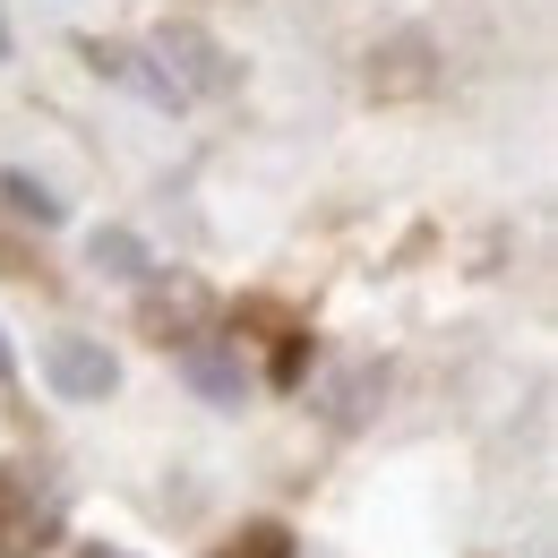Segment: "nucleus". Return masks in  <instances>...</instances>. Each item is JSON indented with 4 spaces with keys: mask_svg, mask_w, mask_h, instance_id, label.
I'll list each match as a JSON object with an SVG mask.
<instances>
[{
    "mask_svg": "<svg viewBox=\"0 0 558 558\" xmlns=\"http://www.w3.org/2000/svg\"><path fill=\"white\" fill-rule=\"evenodd\" d=\"M77 558H138V550H77Z\"/></svg>",
    "mask_w": 558,
    "mask_h": 558,
    "instance_id": "6e6552de",
    "label": "nucleus"
},
{
    "mask_svg": "<svg viewBox=\"0 0 558 558\" xmlns=\"http://www.w3.org/2000/svg\"><path fill=\"white\" fill-rule=\"evenodd\" d=\"M9 369H17V352H9V336H0V378H9Z\"/></svg>",
    "mask_w": 558,
    "mask_h": 558,
    "instance_id": "0eeeda50",
    "label": "nucleus"
},
{
    "mask_svg": "<svg viewBox=\"0 0 558 558\" xmlns=\"http://www.w3.org/2000/svg\"><path fill=\"white\" fill-rule=\"evenodd\" d=\"M9 52H17V44H9V17H0V61H9Z\"/></svg>",
    "mask_w": 558,
    "mask_h": 558,
    "instance_id": "1a4fd4ad",
    "label": "nucleus"
},
{
    "mask_svg": "<svg viewBox=\"0 0 558 558\" xmlns=\"http://www.w3.org/2000/svg\"><path fill=\"white\" fill-rule=\"evenodd\" d=\"M86 258H95V276H121V283H155V258H146L138 232H121V223H104L95 241H86Z\"/></svg>",
    "mask_w": 558,
    "mask_h": 558,
    "instance_id": "39448f33",
    "label": "nucleus"
},
{
    "mask_svg": "<svg viewBox=\"0 0 558 558\" xmlns=\"http://www.w3.org/2000/svg\"><path fill=\"white\" fill-rule=\"evenodd\" d=\"M146 52L163 61V77H172L181 95H215V86H232V61L215 52V44L198 35V26H163V35L146 44Z\"/></svg>",
    "mask_w": 558,
    "mask_h": 558,
    "instance_id": "f03ea898",
    "label": "nucleus"
},
{
    "mask_svg": "<svg viewBox=\"0 0 558 558\" xmlns=\"http://www.w3.org/2000/svg\"><path fill=\"white\" fill-rule=\"evenodd\" d=\"M44 387L61 404H104L121 387V361H112V344H95V336H52L44 344Z\"/></svg>",
    "mask_w": 558,
    "mask_h": 558,
    "instance_id": "f257e3e1",
    "label": "nucleus"
},
{
    "mask_svg": "<svg viewBox=\"0 0 558 558\" xmlns=\"http://www.w3.org/2000/svg\"><path fill=\"white\" fill-rule=\"evenodd\" d=\"M86 70L112 77V86H130V95L155 104V112H181V104H190V95L163 77V61H155V52H130V44H86Z\"/></svg>",
    "mask_w": 558,
    "mask_h": 558,
    "instance_id": "7ed1b4c3",
    "label": "nucleus"
},
{
    "mask_svg": "<svg viewBox=\"0 0 558 558\" xmlns=\"http://www.w3.org/2000/svg\"><path fill=\"white\" fill-rule=\"evenodd\" d=\"M181 378L207 396L215 413H241L250 404V369H241V352H223V344H181Z\"/></svg>",
    "mask_w": 558,
    "mask_h": 558,
    "instance_id": "20e7f679",
    "label": "nucleus"
},
{
    "mask_svg": "<svg viewBox=\"0 0 558 558\" xmlns=\"http://www.w3.org/2000/svg\"><path fill=\"white\" fill-rule=\"evenodd\" d=\"M0 198H9V207L26 215V223H44V232H52V223H70V207H61V190H52V181H35L26 163H9V172H0Z\"/></svg>",
    "mask_w": 558,
    "mask_h": 558,
    "instance_id": "423d86ee",
    "label": "nucleus"
}]
</instances>
